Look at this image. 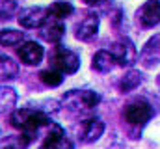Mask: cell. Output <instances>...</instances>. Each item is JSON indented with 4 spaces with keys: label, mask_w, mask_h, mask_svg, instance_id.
Here are the masks:
<instances>
[{
    "label": "cell",
    "mask_w": 160,
    "mask_h": 149,
    "mask_svg": "<svg viewBox=\"0 0 160 149\" xmlns=\"http://www.w3.org/2000/svg\"><path fill=\"white\" fill-rule=\"evenodd\" d=\"M17 52H19L21 62L26 64V65H38V64H41L43 54H45V52H43V47H41L39 43H36V41H26V43H22Z\"/></svg>",
    "instance_id": "4fadbf2b"
},
{
    "label": "cell",
    "mask_w": 160,
    "mask_h": 149,
    "mask_svg": "<svg viewBox=\"0 0 160 149\" xmlns=\"http://www.w3.org/2000/svg\"><path fill=\"white\" fill-rule=\"evenodd\" d=\"M41 140L39 149H73L71 140L65 136L63 129L60 125H56L54 121H50L43 131H41Z\"/></svg>",
    "instance_id": "277c9868"
},
{
    "label": "cell",
    "mask_w": 160,
    "mask_h": 149,
    "mask_svg": "<svg viewBox=\"0 0 160 149\" xmlns=\"http://www.w3.org/2000/svg\"><path fill=\"white\" fill-rule=\"evenodd\" d=\"M99 93L91 90H71L62 97V106L75 116H84L99 105Z\"/></svg>",
    "instance_id": "7a4b0ae2"
},
{
    "label": "cell",
    "mask_w": 160,
    "mask_h": 149,
    "mask_svg": "<svg viewBox=\"0 0 160 149\" xmlns=\"http://www.w3.org/2000/svg\"><path fill=\"white\" fill-rule=\"evenodd\" d=\"M99 32V17L95 13H88L78 24L75 26V37L80 41H89Z\"/></svg>",
    "instance_id": "7c38bea8"
},
{
    "label": "cell",
    "mask_w": 160,
    "mask_h": 149,
    "mask_svg": "<svg viewBox=\"0 0 160 149\" xmlns=\"http://www.w3.org/2000/svg\"><path fill=\"white\" fill-rule=\"evenodd\" d=\"M116 65H118L116 58L112 56L110 50H99V52H95V56L91 60V67L99 73H110Z\"/></svg>",
    "instance_id": "5bb4252c"
},
{
    "label": "cell",
    "mask_w": 160,
    "mask_h": 149,
    "mask_svg": "<svg viewBox=\"0 0 160 149\" xmlns=\"http://www.w3.org/2000/svg\"><path fill=\"white\" fill-rule=\"evenodd\" d=\"M136 23L142 28H153L160 23V2L158 0H147L138 11H136Z\"/></svg>",
    "instance_id": "52a82bcc"
},
{
    "label": "cell",
    "mask_w": 160,
    "mask_h": 149,
    "mask_svg": "<svg viewBox=\"0 0 160 149\" xmlns=\"http://www.w3.org/2000/svg\"><path fill=\"white\" fill-rule=\"evenodd\" d=\"M19 73V65L8 58V56H0V80H11Z\"/></svg>",
    "instance_id": "2e32d148"
},
{
    "label": "cell",
    "mask_w": 160,
    "mask_h": 149,
    "mask_svg": "<svg viewBox=\"0 0 160 149\" xmlns=\"http://www.w3.org/2000/svg\"><path fill=\"white\" fill-rule=\"evenodd\" d=\"M15 103H17V93L8 86H0V112L11 110Z\"/></svg>",
    "instance_id": "d6986e66"
},
{
    "label": "cell",
    "mask_w": 160,
    "mask_h": 149,
    "mask_svg": "<svg viewBox=\"0 0 160 149\" xmlns=\"http://www.w3.org/2000/svg\"><path fill=\"white\" fill-rule=\"evenodd\" d=\"M140 64L147 69L160 64V34L149 37V41L143 45V49L140 52Z\"/></svg>",
    "instance_id": "30bf717a"
},
{
    "label": "cell",
    "mask_w": 160,
    "mask_h": 149,
    "mask_svg": "<svg viewBox=\"0 0 160 149\" xmlns=\"http://www.w3.org/2000/svg\"><path fill=\"white\" fill-rule=\"evenodd\" d=\"M125 121L132 127H143L151 117H153V108L147 101L143 99H136L132 103H128L123 110Z\"/></svg>",
    "instance_id": "5b68a950"
},
{
    "label": "cell",
    "mask_w": 160,
    "mask_h": 149,
    "mask_svg": "<svg viewBox=\"0 0 160 149\" xmlns=\"http://www.w3.org/2000/svg\"><path fill=\"white\" fill-rule=\"evenodd\" d=\"M140 84H142V73H140V71H134V69L127 71V73L119 78V90L123 93L136 90Z\"/></svg>",
    "instance_id": "9a60e30c"
},
{
    "label": "cell",
    "mask_w": 160,
    "mask_h": 149,
    "mask_svg": "<svg viewBox=\"0 0 160 149\" xmlns=\"http://www.w3.org/2000/svg\"><path fill=\"white\" fill-rule=\"evenodd\" d=\"M48 62L52 65V69L60 71L62 74H73L78 71L80 67V58L69 49L62 47V45H56L50 54H48Z\"/></svg>",
    "instance_id": "3957f363"
},
{
    "label": "cell",
    "mask_w": 160,
    "mask_h": 149,
    "mask_svg": "<svg viewBox=\"0 0 160 149\" xmlns=\"http://www.w3.org/2000/svg\"><path fill=\"white\" fill-rule=\"evenodd\" d=\"M84 2H86L88 6H95V4H99L101 0H84Z\"/></svg>",
    "instance_id": "7402d4cb"
},
{
    "label": "cell",
    "mask_w": 160,
    "mask_h": 149,
    "mask_svg": "<svg viewBox=\"0 0 160 149\" xmlns=\"http://www.w3.org/2000/svg\"><path fill=\"white\" fill-rule=\"evenodd\" d=\"M22 41H24V34L19 30L8 28V30L0 32V45L2 47H15V45H21Z\"/></svg>",
    "instance_id": "ac0fdd59"
},
{
    "label": "cell",
    "mask_w": 160,
    "mask_h": 149,
    "mask_svg": "<svg viewBox=\"0 0 160 149\" xmlns=\"http://www.w3.org/2000/svg\"><path fill=\"white\" fill-rule=\"evenodd\" d=\"M102 132H104V123L99 117H91L80 123L78 140L82 144H93L102 136Z\"/></svg>",
    "instance_id": "9c48e42d"
},
{
    "label": "cell",
    "mask_w": 160,
    "mask_h": 149,
    "mask_svg": "<svg viewBox=\"0 0 160 149\" xmlns=\"http://www.w3.org/2000/svg\"><path fill=\"white\" fill-rule=\"evenodd\" d=\"M17 15V2L15 0H0V21H9Z\"/></svg>",
    "instance_id": "44dd1931"
},
{
    "label": "cell",
    "mask_w": 160,
    "mask_h": 149,
    "mask_svg": "<svg viewBox=\"0 0 160 149\" xmlns=\"http://www.w3.org/2000/svg\"><path fill=\"white\" fill-rule=\"evenodd\" d=\"M39 78H41V82L45 86H48V88H56V86H60L63 82V74L60 73V71H56V69H45V71H41Z\"/></svg>",
    "instance_id": "ffe728a7"
},
{
    "label": "cell",
    "mask_w": 160,
    "mask_h": 149,
    "mask_svg": "<svg viewBox=\"0 0 160 149\" xmlns=\"http://www.w3.org/2000/svg\"><path fill=\"white\" fill-rule=\"evenodd\" d=\"M47 17H48V9L45 8H24L17 13V21L22 28H41Z\"/></svg>",
    "instance_id": "ba28073f"
},
{
    "label": "cell",
    "mask_w": 160,
    "mask_h": 149,
    "mask_svg": "<svg viewBox=\"0 0 160 149\" xmlns=\"http://www.w3.org/2000/svg\"><path fill=\"white\" fill-rule=\"evenodd\" d=\"M48 123H50L48 114L39 108H19L11 114V125L21 132H24L30 140L36 134H41V131Z\"/></svg>",
    "instance_id": "6da1fadb"
},
{
    "label": "cell",
    "mask_w": 160,
    "mask_h": 149,
    "mask_svg": "<svg viewBox=\"0 0 160 149\" xmlns=\"http://www.w3.org/2000/svg\"><path fill=\"white\" fill-rule=\"evenodd\" d=\"M157 80H158V84H160V74H158V78H157Z\"/></svg>",
    "instance_id": "603a6c76"
},
{
    "label": "cell",
    "mask_w": 160,
    "mask_h": 149,
    "mask_svg": "<svg viewBox=\"0 0 160 149\" xmlns=\"http://www.w3.org/2000/svg\"><path fill=\"white\" fill-rule=\"evenodd\" d=\"M110 52H112V56L116 58V64L121 65V67H130V65H134V62L138 60L136 47H134L132 41L127 39V37L118 39L116 43H112Z\"/></svg>",
    "instance_id": "8992f818"
},
{
    "label": "cell",
    "mask_w": 160,
    "mask_h": 149,
    "mask_svg": "<svg viewBox=\"0 0 160 149\" xmlns=\"http://www.w3.org/2000/svg\"><path fill=\"white\" fill-rule=\"evenodd\" d=\"M63 19H58V17H52L48 15L47 21L41 24V37L48 43H60L63 36H65V26L62 23Z\"/></svg>",
    "instance_id": "8fae6325"
},
{
    "label": "cell",
    "mask_w": 160,
    "mask_h": 149,
    "mask_svg": "<svg viewBox=\"0 0 160 149\" xmlns=\"http://www.w3.org/2000/svg\"><path fill=\"white\" fill-rule=\"evenodd\" d=\"M73 11H75V8H73V4L67 2V0H58V2H54V4L48 8V15L58 17V19H65V17L73 15Z\"/></svg>",
    "instance_id": "e0dca14e"
}]
</instances>
